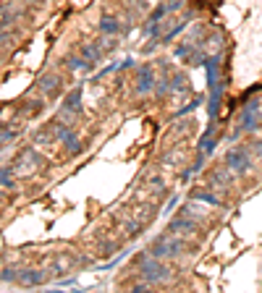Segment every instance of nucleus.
<instances>
[{
	"label": "nucleus",
	"instance_id": "obj_1",
	"mask_svg": "<svg viewBox=\"0 0 262 293\" xmlns=\"http://www.w3.org/2000/svg\"><path fill=\"white\" fill-rule=\"evenodd\" d=\"M134 264L139 267V275H142V280H147V283H165V280L170 277V269L163 264V262H157V256H152L150 251H144V254H139L134 259Z\"/></svg>",
	"mask_w": 262,
	"mask_h": 293
},
{
	"label": "nucleus",
	"instance_id": "obj_2",
	"mask_svg": "<svg viewBox=\"0 0 262 293\" xmlns=\"http://www.w3.org/2000/svg\"><path fill=\"white\" fill-rule=\"evenodd\" d=\"M150 254L157 256V259H176V256L184 254V241H181V236H176V233H165V236H160L152 246H150Z\"/></svg>",
	"mask_w": 262,
	"mask_h": 293
},
{
	"label": "nucleus",
	"instance_id": "obj_3",
	"mask_svg": "<svg viewBox=\"0 0 262 293\" xmlns=\"http://www.w3.org/2000/svg\"><path fill=\"white\" fill-rule=\"evenodd\" d=\"M155 74L150 66H139L136 68V95H152L155 92Z\"/></svg>",
	"mask_w": 262,
	"mask_h": 293
},
{
	"label": "nucleus",
	"instance_id": "obj_4",
	"mask_svg": "<svg viewBox=\"0 0 262 293\" xmlns=\"http://www.w3.org/2000/svg\"><path fill=\"white\" fill-rule=\"evenodd\" d=\"M225 168L228 170H236V173H246L252 168V160L244 149H228V155H225Z\"/></svg>",
	"mask_w": 262,
	"mask_h": 293
},
{
	"label": "nucleus",
	"instance_id": "obj_5",
	"mask_svg": "<svg viewBox=\"0 0 262 293\" xmlns=\"http://www.w3.org/2000/svg\"><path fill=\"white\" fill-rule=\"evenodd\" d=\"M168 230L176 233V236H181V238L194 236V233H197V220L189 217V215H186V217H176V220L168 222Z\"/></svg>",
	"mask_w": 262,
	"mask_h": 293
},
{
	"label": "nucleus",
	"instance_id": "obj_6",
	"mask_svg": "<svg viewBox=\"0 0 262 293\" xmlns=\"http://www.w3.org/2000/svg\"><path fill=\"white\" fill-rule=\"evenodd\" d=\"M37 89L42 92L45 97H55L61 92V76L58 74H45V76H40Z\"/></svg>",
	"mask_w": 262,
	"mask_h": 293
},
{
	"label": "nucleus",
	"instance_id": "obj_7",
	"mask_svg": "<svg viewBox=\"0 0 262 293\" xmlns=\"http://www.w3.org/2000/svg\"><path fill=\"white\" fill-rule=\"evenodd\" d=\"M19 283L21 285H42L45 283V272L42 269H34V267L19 269Z\"/></svg>",
	"mask_w": 262,
	"mask_h": 293
},
{
	"label": "nucleus",
	"instance_id": "obj_8",
	"mask_svg": "<svg viewBox=\"0 0 262 293\" xmlns=\"http://www.w3.org/2000/svg\"><path fill=\"white\" fill-rule=\"evenodd\" d=\"M0 189H16V168L14 165L0 168Z\"/></svg>",
	"mask_w": 262,
	"mask_h": 293
},
{
	"label": "nucleus",
	"instance_id": "obj_9",
	"mask_svg": "<svg viewBox=\"0 0 262 293\" xmlns=\"http://www.w3.org/2000/svg\"><path fill=\"white\" fill-rule=\"evenodd\" d=\"M100 29L108 34V37H113V34H118L121 32V24H118V19L116 16H102L100 19Z\"/></svg>",
	"mask_w": 262,
	"mask_h": 293
},
{
	"label": "nucleus",
	"instance_id": "obj_10",
	"mask_svg": "<svg viewBox=\"0 0 262 293\" xmlns=\"http://www.w3.org/2000/svg\"><path fill=\"white\" fill-rule=\"evenodd\" d=\"M79 53H82V58H84V61H89V63L100 61V48H97V45H89V42H84L82 48H79Z\"/></svg>",
	"mask_w": 262,
	"mask_h": 293
},
{
	"label": "nucleus",
	"instance_id": "obj_11",
	"mask_svg": "<svg viewBox=\"0 0 262 293\" xmlns=\"http://www.w3.org/2000/svg\"><path fill=\"white\" fill-rule=\"evenodd\" d=\"M194 199L197 202H204V204H210V207H223V202L215 194H210V191H197L194 194Z\"/></svg>",
	"mask_w": 262,
	"mask_h": 293
},
{
	"label": "nucleus",
	"instance_id": "obj_12",
	"mask_svg": "<svg viewBox=\"0 0 262 293\" xmlns=\"http://www.w3.org/2000/svg\"><path fill=\"white\" fill-rule=\"evenodd\" d=\"M71 256H58V259L53 262V269H55V275H66L68 269H71Z\"/></svg>",
	"mask_w": 262,
	"mask_h": 293
},
{
	"label": "nucleus",
	"instance_id": "obj_13",
	"mask_svg": "<svg viewBox=\"0 0 262 293\" xmlns=\"http://www.w3.org/2000/svg\"><path fill=\"white\" fill-rule=\"evenodd\" d=\"M155 217V207L152 204H142L139 209H136V220L139 222H150Z\"/></svg>",
	"mask_w": 262,
	"mask_h": 293
},
{
	"label": "nucleus",
	"instance_id": "obj_14",
	"mask_svg": "<svg viewBox=\"0 0 262 293\" xmlns=\"http://www.w3.org/2000/svg\"><path fill=\"white\" fill-rule=\"evenodd\" d=\"M142 225H144V222H139L136 217H131V220L123 222V230H126L129 236H139V233H142Z\"/></svg>",
	"mask_w": 262,
	"mask_h": 293
},
{
	"label": "nucleus",
	"instance_id": "obj_15",
	"mask_svg": "<svg viewBox=\"0 0 262 293\" xmlns=\"http://www.w3.org/2000/svg\"><path fill=\"white\" fill-rule=\"evenodd\" d=\"M68 68H74V71H87L89 61H84V58H79V55H71L68 58Z\"/></svg>",
	"mask_w": 262,
	"mask_h": 293
},
{
	"label": "nucleus",
	"instance_id": "obj_16",
	"mask_svg": "<svg viewBox=\"0 0 262 293\" xmlns=\"http://www.w3.org/2000/svg\"><path fill=\"white\" fill-rule=\"evenodd\" d=\"M63 144H66V149H68V155H79V152H82V144H79L76 136H68Z\"/></svg>",
	"mask_w": 262,
	"mask_h": 293
},
{
	"label": "nucleus",
	"instance_id": "obj_17",
	"mask_svg": "<svg viewBox=\"0 0 262 293\" xmlns=\"http://www.w3.org/2000/svg\"><path fill=\"white\" fill-rule=\"evenodd\" d=\"M0 280H6V283H14V280H19V269H16V267H6L3 272H0Z\"/></svg>",
	"mask_w": 262,
	"mask_h": 293
},
{
	"label": "nucleus",
	"instance_id": "obj_18",
	"mask_svg": "<svg viewBox=\"0 0 262 293\" xmlns=\"http://www.w3.org/2000/svg\"><path fill=\"white\" fill-rule=\"evenodd\" d=\"M16 139V131L14 128H8V126H0V144H6V142H14Z\"/></svg>",
	"mask_w": 262,
	"mask_h": 293
},
{
	"label": "nucleus",
	"instance_id": "obj_19",
	"mask_svg": "<svg viewBox=\"0 0 262 293\" xmlns=\"http://www.w3.org/2000/svg\"><path fill=\"white\" fill-rule=\"evenodd\" d=\"M53 139H55V134H50V131H40V134H34V144H50L53 142Z\"/></svg>",
	"mask_w": 262,
	"mask_h": 293
},
{
	"label": "nucleus",
	"instance_id": "obj_20",
	"mask_svg": "<svg viewBox=\"0 0 262 293\" xmlns=\"http://www.w3.org/2000/svg\"><path fill=\"white\" fill-rule=\"evenodd\" d=\"M170 92V81L168 79H160V84H157V97H165Z\"/></svg>",
	"mask_w": 262,
	"mask_h": 293
},
{
	"label": "nucleus",
	"instance_id": "obj_21",
	"mask_svg": "<svg viewBox=\"0 0 262 293\" xmlns=\"http://www.w3.org/2000/svg\"><path fill=\"white\" fill-rule=\"evenodd\" d=\"M27 102H29V105H27V110H29V113H37V110H42V108H45V102H42V100H27Z\"/></svg>",
	"mask_w": 262,
	"mask_h": 293
},
{
	"label": "nucleus",
	"instance_id": "obj_22",
	"mask_svg": "<svg viewBox=\"0 0 262 293\" xmlns=\"http://www.w3.org/2000/svg\"><path fill=\"white\" fill-rule=\"evenodd\" d=\"M150 285H152V283H147V280H144V283H136V285H131V290H136V293H139V290H150Z\"/></svg>",
	"mask_w": 262,
	"mask_h": 293
},
{
	"label": "nucleus",
	"instance_id": "obj_23",
	"mask_svg": "<svg viewBox=\"0 0 262 293\" xmlns=\"http://www.w3.org/2000/svg\"><path fill=\"white\" fill-rule=\"evenodd\" d=\"M21 3H34V0H21Z\"/></svg>",
	"mask_w": 262,
	"mask_h": 293
},
{
	"label": "nucleus",
	"instance_id": "obj_24",
	"mask_svg": "<svg viewBox=\"0 0 262 293\" xmlns=\"http://www.w3.org/2000/svg\"><path fill=\"white\" fill-rule=\"evenodd\" d=\"M257 149H259V152H262V142H259V144H257Z\"/></svg>",
	"mask_w": 262,
	"mask_h": 293
}]
</instances>
